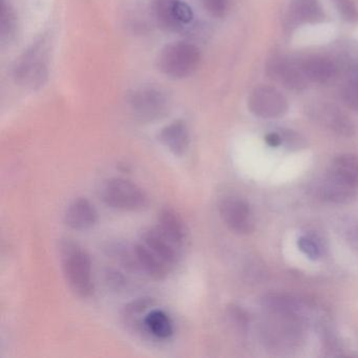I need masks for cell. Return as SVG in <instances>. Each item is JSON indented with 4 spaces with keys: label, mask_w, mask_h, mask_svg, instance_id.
I'll return each mask as SVG.
<instances>
[{
    "label": "cell",
    "mask_w": 358,
    "mask_h": 358,
    "mask_svg": "<svg viewBox=\"0 0 358 358\" xmlns=\"http://www.w3.org/2000/svg\"><path fill=\"white\" fill-rule=\"evenodd\" d=\"M320 117L324 124L328 125L331 129L336 131L339 135L347 136V137L353 135L354 127L351 121L345 115L341 114L337 108L333 106L324 108V110H322Z\"/></svg>",
    "instance_id": "44dd1931"
},
{
    "label": "cell",
    "mask_w": 358,
    "mask_h": 358,
    "mask_svg": "<svg viewBox=\"0 0 358 358\" xmlns=\"http://www.w3.org/2000/svg\"><path fill=\"white\" fill-rule=\"evenodd\" d=\"M129 108L135 118L141 122H154L166 115L169 100L160 90L141 87L136 90L129 100Z\"/></svg>",
    "instance_id": "5b68a950"
},
{
    "label": "cell",
    "mask_w": 358,
    "mask_h": 358,
    "mask_svg": "<svg viewBox=\"0 0 358 358\" xmlns=\"http://www.w3.org/2000/svg\"><path fill=\"white\" fill-rule=\"evenodd\" d=\"M62 272L77 296L90 299L95 293L92 261L89 253L77 243L66 240L60 245Z\"/></svg>",
    "instance_id": "6da1fadb"
},
{
    "label": "cell",
    "mask_w": 358,
    "mask_h": 358,
    "mask_svg": "<svg viewBox=\"0 0 358 358\" xmlns=\"http://www.w3.org/2000/svg\"><path fill=\"white\" fill-rule=\"evenodd\" d=\"M106 282L110 288L114 289L116 291L123 290L127 286V278L123 276L121 272L117 271V270L110 269L106 271Z\"/></svg>",
    "instance_id": "484cf974"
},
{
    "label": "cell",
    "mask_w": 358,
    "mask_h": 358,
    "mask_svg": "<svg viewBox=\"0 0 358 358\" xmlns=\"http://www.w3.org/2000/svg\"><path fill=\"white\" fill-rule=\"evenodd\" d=\"M265 141L270 148H278V146L282 144V137H280V133L268 134L265 137Z\"/></svg>",
    "instance_id": "f1b7e54d"
},
{
    "label": "cell",
    "mask_w": 358,
    "mask_h": 358,
    "mask_svg": "<svg viewBox=\"0 0 358 358\" xmlns=\"http://www.w3.org/2000/svg\"><path fill=\"white\" fill-rule=\"evenodd\" d=\"M16 32V16L6 0H1L0 6V34L3 43H8L13 39Z\"/></svg>",
    "instance_id": "7402d4cb"
},
{
    "label": "cell",
    "mask_w": 358,
    "mask_h": 358,
    "mask_svg": "<svg viewBox=\"0 0 358 358\" xmlns=\"http://www.w3.org/2000/svg\"><path fill=\"white\" fill-rule=\"evenodd\" d=\"M156 301L152 297H140V299H134L123 308L121 313L123 324L131 332L140 336L146 337L145 326H144L145 317L150 310L156 308Z\"/></svg>",
    "instance_id": "8fae6325"
},
{
    "label": "cell",
    "mask_w": 358,
    "mask_h": 358,
    "mask_svg": "<svg viewBox=\"0 0 358 358\" xmlns=\"http://www.w3.org/2000/svg\"><path fill=\"white\" fill-rule=\"evenodd\" d=\"M269 74L278 78L286 89L291 91H303L307 87L308 77L303 70V66H296L285 59H274L269 66Z\"/></svg>",
    "instance_id": "7c38bea8"
},
{
    "label": "cell",
    "mask_w": 358,
    "mask_h": 358,
    "mask_svg": "<svg viewBox=\"0 0 358 358\" xmlns=\"http://www.w3.org/2000/svg\"><path fill=\"white\" fill-rule=\"evenodd\" d=\"M338 13L349 22L358 20V11L352 0H332Z\"/></svg>",
    "instance_id": "603a6c76"
},
{
    "label": "cell",
    "mask_w": 358,
    "mask_h": 358,
    "mask_svg": "<svg viewBox=\"0 0 358 358\" xmlns=\"http://www.w3.org/2000/svg\"><path fill=\"white\" fill-rule=\"evenodd\" d=\"M280 137H282V144L288 148H299L305 143L303 138L292 131H282L280 133Z\"/></svg>",
    "instance_id": "4316f807"
},
{
    "label": "cell",
    "mask_w": 358,
    "mask_h": 358,
    "mask_svg": "<svg viewBox=\"0 0 358 358\" xmlns=\"http://www.w3.org/2000/svg\"><path fill=\"white\" fill-rule=\"evenodd\" d=\"M205 9L215 17H223L228 10L229 0H202Z\"/></svg>",
    "instance_id": "d4e9b609"
},
{
    "label": "cell",
    "mask_w": 358,
    "mask_h": 358,
    "mask_svg": "<svg viewBox=\"0 0 358 358\" xmlns=\"http://www.w3.org/2000/svg\"><path fill=\"white\" fill-rule=\"evenodd\" d=\"M329 173L350 185H358V160L352 155H343L333 161Z\"/></svg>",
    "instance_id": "ffe728a7"
},
{
    "label": "cell",
    "mask_w": 358,
    "mask_h": 358,
    "mask_svg": "<svg viewBox=\"0 0 358 358\" xmlns=\"http://www.w3.org/2000/svg\"><path fill=\"white\" fill-rule=\"evenodd\" d=\"M200 51L196 45L178 41L166 45L159 55L158 68L169 78L183 79L190 76L200 64Z\"/></svg>",
    "instance_id": "277c9868"
},
{
    "label": "cell",
    "mask_w": 358,
    "mask_h": 358,
    "mask_svg": "<svg viewBox=\"0 0 358 358\" xmlns=\"http://www.w3.org/2000/svg\"><path fill=\"white\" fill-rule=\"evenodd\" d=\"M352 77H353L354 81H355L356 87H357V91H358V69L357 68H353V75H352Z\"/></svg>",
    "instance_id": "f546056e"
},
{
    "label": "cell",
    "mask_w": 358,
    "mask_h": 358,
    "mask_svg": "<svg viewBox=\"0 0 358 358\" xmlns=\"http://www.w3.org/2000/svg\"><path fill=\"white\" fill-rule=\"evenodd\" d=\"M136 259L140 271L155 280H164L169 275L171 267L167 265L159 255L150 250L143 243L139 242L134 246Z\"/></svg>",
    "instance_id": "5bb4252c"
},
{
    "label": "cell",
    "mask_w": 358,
    "mask_h": 358,
    "mask_svg": "<svg viewBox=\"0 0 358 358\" xmlns=\"http://www.w3.org/2000/svg\"><path fill=\"white\" fill-rule=\"evenodd\" d=\"M248 106L255 116L265 119L278 118L288 110V102L285 96L271 87H259L253 90Z\"/></svg>",
    "instance_id": "52a82bcc"
},
{
    "label": "cell",
    "mask_w": 358,
    "mask_h": 358,
    "mask_svg": "<svg viewBox=\"0 0 358 358\" xmlns=\"http://www.w3.org/2000/svg\"><path fill=\"white\" fill-rule=\"evenodd\" d=\"M154 13L158 24L171 32L184 30L194 20L192 8L182 0H157Z\"/></svg>",
    "instance_id": "8992f818"
},
{
    "label": "cell",
    "mask_w": 358,
    "mask_h": 358,
    "mask_svg": "<svg viewBox=\"0 0 358 358\" xmlns=\"http://www.w3.org/2000/svg\"><path fill=\"white\" fill-rule=\"evenodd\" d=\"M146 337L156 341H166L175 333V326L171 316L163 310L154 308L145 317Z\"/></svg>",
    "instance_id": "2e32d148"
},
{
    "label": "cell",
    "mask_w": 358,
    "mask_h": 358,
    "mask_svg": "<svg viewBox=\"0 0 358 358\" xmlns=\"http://www.w3.org/2000/svg\"><path fill=\"white\" fill-rule=\"evenodd\" d=\"M49 41L47 37L33 43L16 62L14 77L29 89L43 87L49 76Z\"/></svg>",
    "instance_id": "7a4b0ae2"
},
{
    "label": "cell",
    "mask_w": 358,
    "mask_h": 358,
    "mask_svg": "<svg viewBox=\"0 0 358 358\" xmlns=\"http://www.w3.org/2000/svg\"><path fill=\"white\" fill-rule=\"evenodd\" d=\"M157 226L176 244L182 248L185 246L188 240V229L179 213L171 208L162 209L159 213Z\"/></svg>",
    "instance_id": "9a60e30c"
},
{
    "label": "cell",
    "mask_w": 358,
    "mask_h": 358,
    "mask_svg": "<svg viewBox=\"0 0 358 358\" xmlns=\"http://www.w3.org/2000/svg\"><path fill=\"white\" fill-rule=\"evenodd\" d=\"M303 70L310 81L317 83H327L336 76L337 68L334 62L322 57H313L306 60Z\"/></svg>",
    "instance_id": "d6986e66"
},
{
    "label": "cell",
    "mask_w": 358,
    "mask_h": 358,
    "mask_svg": "<svg viewBox=\"0 0 358 358\" xmlns=\"http://www.w3.org/2000/svg\"><path fill=\"white\" fill-rule=\"evenodd\" d=\"M99 215L93 203L87 198L73 201L64 213V223L71 229L85 231L97 224Z\"/></svg>",
    "instance_id": "30bf717a"
},
{
    "label": "cell",
    "mask_w": 358,
    "mask_h": 358,
    "mask_svg": "<svg viewBox=\"0 0 358 358\" xmlns=\"http://www.w3.org/2000/svg\"><path fill=\"white\" fill-rule=\"evenodd\" d=\"M299 250L307 255L310 259H317L320 255V247L317 243L313 238H308V236H301L297 242Z\"/></svg>",
    "instance_id": "cb8c5ba5"
},
{
    "label": "cell",
    "mask_w": 358,
    "mask_h": 358,
    "mask_svg": "<svg viewBox=\"0 0 358 358\" xmlns=\"http://www.w3.org/2000/svg\"><path fill=\"white\" fill-rule=\"evenodd\" d=\"M289 14V20L293 24L320 22L324 16L317 0H293Z\"/></svg>",
    "instance_id": "ac0fdd59"
},
{
    "label": "cell",
    "mask_w": 358,
    "mask_h": 358,
    "mask_svg": "<svg viewBox=\"0 0 358 358\" xmlns=\"http://www.w3.org/2000/svg\"><path fill=\"white\" fill-rule=\"evenodd\" d=\"M220 215L232 231L248 234L255 229V220L248 203L236 196H228L219 205Z\"/></svg>",
    "instance_id": "ba28073f"
},
{
    "label": "cell",
    "mask_w": 358,
    "mask_h": 358,
    "mask_svg": "<svg viewBox=\"0 0 358 358\" xmlns=\"http://www.w3.org/2000/svg\"><path fill=\"white\" fill-rule=\"evenodd\" d=\"M140 242L154 251L171 268L175 267L181 259L183 248L176 244L166 234H163L157 225L143 230Z\"/></svg>",
    "instance_id": "9c48e42d"
},
{
    "label": "cell",
    "mask_w": 358,
    "mask_h": 358,
    "mask_svg": "<svg viewBox=\"0 0 358 358\" xmlns=\"http://www.w3.org/2000/svg\"><path fill=\"white\" fill-rule=\"evenodd\" d=\"M355 186L350 185L328 173L320 184V196L324 200L333 203H348L355 196Z\"/></svg>",
    "instance_id": "e0dca14e"
},
{
    "label": "cell",
    "mask_w": 358,
    "mask_h": 358,
    "mask_svg": "<svg viewBox=\"0 0 358 358\" xmlns=\"http://www.w3.org/2000/svg\"><path fill=\"white\" fill-rule=\"evenodd\" d=\"M159 140L173 156L183 157L190 143L187 125L182 120L169 123L160 131Z\"/></svg>",
    "instance_id": "4fadbf2b"
},
{
    "label": "cell",
    "mask_w": 358,
    "mask_h": 358,
    "mask_svg": "<svg viewBox=\"0 0 358 358\" xmlns=\"http://www.w3.org/2000/svg\"><path fill=\"white\" fill-rule=\"evenodd\" d=\"M228 314H229V317L231 318L232 322L241 329V330H244L247 327V324H248V318H247L246 313L241 309L238 306H231L228 309Z\"/></svg>",
    "instance_id": "83f0119b"
},
{
    "label": "cell",
    "mask_w": 358,
    "mask_h": 358,
    "mask_svg": "<svg viewBox=\"0 0 358 358\" xmlns=\"http://www.w3.org/2000/svg\"><path fill=\"white\" fill-rule=\"evenodd\" d=\"M99 194L104 204L117 210L140 211L150 203L148 194L139 185L122 178L106 180Z\"/></svg>",
    "instance_id": "3957f363"
}]
</instances>
